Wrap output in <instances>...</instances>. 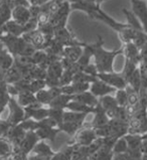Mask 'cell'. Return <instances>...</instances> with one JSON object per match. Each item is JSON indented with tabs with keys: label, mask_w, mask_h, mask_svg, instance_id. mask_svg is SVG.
I'll return each mask as SVG.
<instances>
[{
	"label": "cell",
	"mask_w": 147,
	"mask_h": 160,
	"mask_svg": "<svg viewBox=\"0 0 147 160\" xmlns=\"http://www.w3.org/2000/svg\"><path fill=\"white\" fill-rule=\"evenodd\" d=\"M104 1H105V0H97V1H96V3H97L98 5H101V3L104 2Z\"/></svg>",
	"instance_id": "cell-49"
},
{
	"label": "cell",
	"mask_w": 147,
	"mask_h": 160,
	"mask_svg": "<svg viewBox=\"0 0 147 160\" xmlns=\"http://www.w3.org/2000/svg\"><path fill=\"white\" fill-rule=\"evenodd\" d=\"M0 33L10 34L13 36H22V34L24 33V27L23 25L17 23L13 19H11L0 28Z\"/></svg>",
	"instance_id": "cell-15"
},
{
	"label": "cell",
	"mask_w": 147,
	"mask_h": 160,
	"mask_svg": "<svg viewBox=\"0 0 147 160\" xmlns=\"http://www.w3.org/2000/svg\"><path fill=\"white\" fill-rule=\"evenodd\" d=\"M146 1H147V0H146Z\"/></svg>",
	"instance_id": "cell-52"
},
{
	"label": "cell",
	"mask_w": 147,
	"mask_h": 160,
	"mask_svg": "<svg viewBox=\"0 0 147 160\" xmlns=\"http://www.w3.org/2000/svg\"><path fill=\"white\" fill-rule=\"evenodd\" d=\"M34 132L36 133V135H38L39 140H43V141L48 140L52 143H54V141H56V137L59 132H61V130H59L58 128L45 126L41 123V121H39L38 129Z\"/></svg>",
	"instance_id": "cell-13"
},
{
	"label": "cell",
	"mask_w": 147,
	"mask_h": 160,
	"mask_svg": "<svg viewBox=\"0 0 147 160\" xmlns=\"http://www.w3.org/2000/svg\"><path fill=\"white\" fill-rule=\"evenodd\" d=\"M14 152L13 145L5 136L0 137V160H8Z\"/></svg>",
	"instance_id": "cell-22"
},
{
	"label": "cell",
	"mask_w": 147,
	"mask_h": 160,
	"mask_svg": "<svg viewBox=\"0 0 147 160\" xmlns=\"http://www.w3.org/2000/svg\"><path fill=\"white\" fill-rule=\"evenodd\" d=\"M47 88V84H45L44 80H33L29 83V89L28 91L33 94H36L39 91Z\"/></svg>",
	"instance_id": "cell-39"
},
{
	"label": "cell",
	"mask_w": 147,
	"mask_h": 160,
	"mask_svg": "<svg viewBox=\"0 0 147 160\" xmlns=\"http://www.w3.org/2000/svg\"><path fill=\"white\" fill-rule=\"evenodd\" d=\"M97 78L116 90H124L128 86L127 81L122 76L121 72H99Z\"/></svg>",
	"instance_id": "cell-4"
},
{
	"label": "cell",
	"mask_w": 147,
	"mask_h": 160,
	"mask_svg": "<svg viewBox=\"0 0 147 160\" xmlns=\"http://www.w3.org/2000/svg\"><path fill=\"white\" fill-rule=\"evenodd\" d=\"M83 72H85L86 74H88L90 76H93V77H96V78H97V76L99 74V72H98L97 68H96L94 62H91L90 65L85 67L84 68H83Z\"/></svg>",
	"instance_id": "cell-42"
},
{
	"label": "cell",
	"mask_w": 147,
	"mask_h": 160,
	"mask_svg": "<svg viewBox=\"0 0 147 160\" xmlns=\"http://www.w3.org/2000/svg\"><path fill=\"white\" fill-rule=\"evenodd\" d=\"M87 116H88V114H85V113L65 111L63 122H73V123H81V124H85V120H86Z\"/></svg>",
	"instance_id": "cell-30"
},
{
	"label": "cell",
	"mask_w": 147,
	"mask_h": 160,
	"mask_svg": "<svg viewBox=\"0 0 147 160\" xmlns=\"http://www.w3.org/2000/svg\"><path fill=\"white\" fill-rule=\"evenodd\" d=\"M14 65V58L0 40V72L4 74Z\"/></svg>",
	"instance_id": "cell-14"
},
{
	"label": "cell",
	"mask_w": 147,
	"mask_h": 160,
	"mask_svg": "<svg viewBox=\"0 0 147 160\" xmlns=\"http://www.w3.org/2000/svg\"><path fill=\"white\" fill-rule=\"evenodd\" d=\"M16 100H17L18 104L23 108L29 107L33 104H35L38 102V100H36L35 94L29 92V91H21V92L17 95Z\"/></svg>",
	"instance_id": "cell-23"
},
{
	"label": "cell",
	"mask_w": 147,
	"mask_h": 160,
	"mask_svg": "<svg viewBox=\"0 0 147 160\" xmlns=\"http://www.w3.org/2000/svg\"><path fill=\"white\" fill-rule=\"evenodd\" d=\"M93 114H94L93 120H92L89 124H85V125L92 127V128H98V127H101V126L107 125L109 123V121H110L109 117L107 116V114H106V111H105V109L101 106L100 103L95 107V111H94Z\"/></svg>",
	"instance_id": "cell-12"
},
{
	"label": "cell",
	"mask_w": 147,
	"mask_h": 160,
	"mask_svg": "<svg viewBox=\"0 0 147 160\" xmlns=\"http://www.w3.org/2000/svg\"><path fill=\"white\" fill-rule=\"evenodd\" d=\"M74 150H75V146L68 144L61 151L56 152L54 156L53 157V160H72Z\"/></svg>",
	"instance_id": "cell-35"
},
{
	"label": "cell",
	"mask_w": 147,
	"mask_h": 160,
	"mask_svg": "<svg viewBox=\"0 0 147 160\" xmlns=\"http://www.w3.org/2000/svg\"><path fill=\"white\" fill-rule=\"evenodd\" d=\"M83 48L82 45H74V47H66L63 48V58L68 59L70 62L76 63L80 59L82 53H83Z\"/></svg>",
	"instance_id": "cell-18"
},
{
	"label": "cell",
	"mask_w": 147,
	"mask_h": 160,
	"mask_svg": "<svg viewBox=\"0 0 147 160\" xmlns=\"http://www.w3.org/2000/svg\"><path fill=\"white\" fill-rule=\"evenodd\" d=\"M99 103L101 104V106L105 109L106 112L112 111V110H116L119 107L116 99H115V97H113L112 95H107V96H104L102 98H100Z\"/></svg>",
	"instance_id": "cell-32"
},
{
	"label": "cell",
	"mask_w": 147,
	"mask_h": 160,
	"mask_svg": "<svg viewBox=\"0 0 147 160\" xmlns=\"http://www.w3.org/2000/svg\"><path fill=\"white\" fill-rule=\"evenodd\" d=\"M1 36H2V34H1V33H0V39H1Z\"/></svg>",
	"instance_id": "cell-51"
},
{
	"label": "cell",
	"mask_w": 147,
	"mask_h": 160,
	"mask_svg": "<svg viewBox=\"0 0 147 160\" xmlns=\"http://www.w3.org/2000/svg\"><path fill=\"white\" fill-rule=\"evenodd\" d=\"M115 99H116L119 107H126L128 104V94L126 89L117 90L116 95H115Z\"/></svg>",
	"instance_id": "cell-40"
},
{
	"label": "cell",
	"mask_w": 147,
	"mask_h": 160,
	"mask_svg": "<svg viewBox=\"0 0 147 160\" xmlns=\"http://www.w3.org/2000/svg\"><path fill=\"white\" fill-rule=\"evenodd\" d=\"M22 38L26 42L33 44L36 49H43L45 45V36L43 34V32L38 28L33 31L25 32L22 34Z\"/></svg>",
	"instance_id": "cell-10"
},
{
	"label": "cell",
	"mask_w": 147,
	"mask_h": 160,
	"mask_svg": "<svg viewBox=\"0 0 147 160\" xmlns=\"http://www.w3.org/2000/svg\"><path fill=\"white\" fill-rule=\"evenodd\" d=\"M83 126H84V124H81V123L63 122L62 124L58 126V129L61 130V132H65L68 135L74 137L82 129Z\"/></svg>",
	"instance_id": "cell-28"
},
{
	"label": "cell",
	"mask_w": 147,
	"mask_h": 160,
	"mask_svg": "<svg viewBox=\"0 0 147 160\" xmlns=\"http://www.w3.org/2000/svg\"><path fill=\"white\" fill-rule=\"evenodd\" d=\"M138 68H139V66L137 65V63L133 62L131 61H128V59H125V65H124V68L121 72V74L124 78H125V80L128 82L129 78L133 75V72H134Z\"/></svg>",
	"instance_id": "cell-38"
},
{
	"label": "cell",
	"mask_w": 147,
	"mask_h": 160,
	"mask_svg": "<svg viewBox=\"0 0 147 160\" xmlns=\"http://www.w3.org/2000/svg\"><path fill=\"white\" fill-rule=\"evenodd\" d=\"M11 19H12V7L9 4L8 0H5L0 5V28Z\"/></svg>",
	"instance_id": "cell-27"
},
{
	"label": "cell",
	"mask_w": 147,
	"mask_h": 160,
	"mask_svg": "<svg viewBox=\"0 0 147 160\" xmlns=\"http://www.w3.org/2000/svg\"><path fill=\"white\" fill-rule=\"evenodd\" d=\"M5 110H6V108H1V107H0V121H1V116H2V114L4 113Z\"/></svg>",
	"instance_id": "cell-48"
},
{
	"label": "cell",
	"mask_w": 147,
	"mask_h": 160,
	"mask_svg": "<svg viewBox=\"0 0 147 160\" xmlns=\"http://www.w3.org/2000/svg\"><path fill=\"white\" fill-rule=\"evenodd\" d=\"M104 39L102 36L98 35V39L93 43L94 52V63L99 72H114V61L118 56L123 54V45L118 49L114 51H106L103 48Z\"/></svg>",
	"instance_id": "cell-1"
},
{
	"label": "cell",
	"mask_w": 147,
	"mask_h": 160,
	"mask_svg": "<svg viewBox=\"0 0 147 160\" xmlns=\"http://www.w3.org/2000/svg\"><path fill=\"white\" fill-rule=\"evenodd\" d=\"M122 11L124 13V15H125L126 19H127V24L128 25H129L130 27H132V28L136 29V30H143L139 19L137 18V16L134 14V13H133V11L128 10V9H126V8H123Z\"/></svg>",
	"instance_id": "cell-31"
},
{
	"label": "cell",
	"mask_w": 147,
	"mask_h": 160,
	"mask_svg": "<svg viewBox=\"0 0 147 160\" xmlns=\"http://www.w3.org/2000/svg\"><path fill=\"white\" fill-rule=\"evenodd\" d=\"M132 11L139 19L144 32L147 33V1L146 0H131Z\"/></svg>",
	"instance_id": "cell-7"
},
{
	"label": "cell",
	"mask_w": 147,
	"mask_h": 160,
	"mask_svg": "<svg viewBox=\"0 0 147 160\" xmlns=\"http://www.w3.org/2000/svg\"><path fill=\"white\" fill-rule=\"evenodd\" d=\"M116 91L117 90L115 88L109 86L108 84L105 83V82L101 81L99 79L96 80L94 83H92L90 87V92L99 99L104 97V96L111 95L112 93H116Z\"/></svg>",
	"instance_id": "cell-9"
},
{
	"label": "cell",
	"mask_w": 147,
	"mask_h": 160,
	"mask_svg": "<svg viewBox=\"0 0 147 160\" xmlns=\"http://www.w3.org/2000/svg\"><path fill=\"white\" fill-rule=\"evenodd\" d=\"M30 154H36L40 155V156H45V157H53L56 152L52 149V147L43 140H40L39 142L35 145L33 148V152Z\"/></svg>",
	"instance_id": "cell-24"
},
{
	"label": "cell",
	"mask_w": 147,
	"mask_h": 160,
	"mask_svg": "<svg viewBox=\"0 0 147 160\" xmlns=\"http://www.w3.org/2000/svg\"><path fill=\"white\" fill-rule=\"evenodd\" d=\"M49 0H29L31 5H36V6H43L44 4H47Z\"/></svg>",
	"instance_id": "cell-45"
},
{
	"label": "cell",
	"mask_w": 147,
	"mask_h": 160,
	"mask_svg": "<svg viewBox=\"0 0 147 160\" xmlns=\"http://www.w3.org/2000/svg\"><path fill=\"white\" fill-rule=\"evenodd\" d=\"M12 19L21 25L26 24L31 19V13L27 7H15L12 9Z\"/></svg>",
	"instance_id": "cell-17"
},
{
	"label": "cell",
	"mask_w": 147,
	"mask_h": 160,
	"mask_svg": "<svg viewBox=\"0 0 147 160\" xmlns=\"http://www.w3.org/2000/svg\"><path fill=\"white\" fill-rule=\"evenodd\" d=\"M94 160H113L114 159V154L112 151V148H109L107 146L102 145L97 152L94 155H92Z\"/></svg>",
	"instance_id": "cell-34"
},
{
	"label": "cell",
	"mask_w": 147,
	"mask_h": 160,
	"mask_svg": "<svg viewBox=\"0 0 147 160\" xmlns=\"http://www.w3.org/2000/svg\"><path fill=\"white\" fill-rule=\"evenodd\" d=\"M28 160H53V157H45V156H40V155H36V154H29Z\"/></svg>",
	"instance_id": "cell-44"
},
{
	"label": "cell",
	"mask_w": 147,
	"mask_h": 160,
	"mask_svg": "<svg viewBox=\"0 0 147 160\" xmlns=\"http://www.w3.org/2000/svg\"><path fill=\"white\" fill-rule=\"evenodd\" d=\"M123 54L125 56V59L131 61L133 62L140 65L141 58H140V49L136 47L133 42H129L126 44H123Z\"/></svg>",
	"instance_id": "cell-16"
},
{
	"label": "cell",
	"mask_w": 147,
	"mask_h": 160,
	"mask_svg": "<svg viewBox=\"0 0 147 160\" xmlns=\"http://www.w3.org/2000/svg\"><path fill=\"white\" fill-rule=\"evenodd\" d=\"M92 19H96V20H100V21H103L104 23H106L108 26L111 27L112 29H114L115 31H117L119 33L121 30H123L124 28H126L128 26L127 23H121V22H118L112 18L111 16H109L107 13H105L101 7H97V9L93 12V14L90 16Z\"/></svg>",
	"instance_id": "cell-5"
},
{
	"label": "cell",
	"mask_w": 147,
	"mask_h": 160,
	"mask_svg": "<svg viewBox=\"0 0 147 160\" xmlns=\"http://www.w3.org/2000/svg\"><path fill=\"white\" fill-rule=\"evenodd\" d=\"M67 109L68 111H73V112H78V113H85V114H93L94 111H95V108H92V107H89L87 106L85 104H82L78 101H75V100H73L67 106Z\"/></svg>",
	"instance_id": "cell-29"
},
{
	"label": "cell",
	"mask_w": 147,
	"mask_h": 160,
	"mask_svg": "<svg viewBox=\"0 0 147 160\" xmlns=\"http://www.w3.org/2000/svg\"><path fill=\"white\" fill-rule=\"evenodd\" d=\"M97 138L98 136L96 134L94 128L84 124L82 129L74 136L73 140H71L68 144L76 145V146H89Z\"/></svg>",
	"instance_id": "cell-3"
},
{
	"label": "cell",
	"mask_w": 147,
	"mask_h": 160,
	"mask_svg": "<svg viewBox=\"0 0 147 160\" xmlns=\"http://www.w3.org/2000/svg\"><path fill=\"white\" fill-rule=\"evenodd\" d=\"M75 99V96H71V95H67V94H59L54 98L50 104L48 105L49 108H53V109H62V110H66L67 106L68 105L71 101Z\"/></svg>",
	"instance_id": "cell-19"
},
{
	"label": "cell",
	"mask_w": 147,
	"mask_h": 160,
	"mask_svg": "<svg viewBox=\"0 0 147 160\" xmlns=\"http://www.w3.org/2000/svg\"><path fill=\"white\" fill-rule=\"evenodd\" d=\"M25 134H26V131L22 129L19 125H16V126H12L9 128L5 137L11 142L14 150H16L20 146L22 141H23Z\"/></svg>",
	"instance_id": "cell-11"
},
{
	"label": "cell",
	"mask_w": 147,
	"mask_h": 160,
	"mask_svg": "<svg viewBox=\"0 0 147 160\" xmlns=\"http://www.w3.org/2000/svg\"><path fill=\"white\" fill-rule=\"evenodd\" d=\"M3 76H4V79H5L6 83L8 85H13V84H15V83H17V82H19L20 80L23 79V78H22L21 72L19 71V68H18L15 65H13L8 71H6L5 72H4Z\"/></svg>",
	"instance_id": "cell-26"
},
{
	"label": "cell",
	"mask_w": 147,
	"mask_h": 160,
	"mask_svg": "<svg viewBox=\"0 0 147 160\" xmlns=\"http://www.w3.org/2000/svg\"><path fill=\"white\" fill-rule=\"evenodd\" d=\"M141 152L142 154H147V140H143L141 144Z\"/></svg>",
	"instance_id": "cell-46"
},
{
	"label": "cell",
	"mask_w": 147,
	"mask_h": 160,
	"mask_svg": "<svg viewBox=\"0 0 147 160\" xmlns=\"http://www.w3.org/2000/svg\"><path fill=\"white\" fill-rule=\"evenodd\" d=\"M9 128H10V126H9L5 121H3V120L0 121V137L5 136L9 130Z\"/></svg>",
	"instance_id": "cell-43"
},
{
	"label": "cell",
	"mask_w": 147,
	"mask_h": 160,
	"mask_svg": "<svg viewBox=\"0 0 147 160\" xmlns=\"http://www.w3.org/2000/svg\"><path fill=\"white\" fill-rule=\"evenodd\" d=\"M6 109L8 111V115L7 118L3 121H5L10 127L19 125L22 121H24L25 119L24 108L21 107L18 104L17 100L14 97H10V100H9V102L7 104Z\"/></svg>",
	"instance_id": "cell-2"
},
{
	"label": "cell",
	"mask_w": 147,
	"mask_h": 160,
	"mask_svg": "<svg viewBox=\"0 0 147 160\" xmlns=\"http://www.w3.org/2000/svg\"><path fill=\"white\" fill-rule=\"evenodd\" d=\"M112 151H113L114 156L115 155L126 153L128 151V144H127V141L125 139V137L124 136L121 137V138H119L116 142H115Z\"/></svg>",
	"instance_id": "cell-37"
},
{
	"label": "cell",
	"mask_w": 147,
	"mask_h": 160,
	"mask_svg": "<svg viewBox=\"0 0 147 160\" xmlns=\"http://www.w3.org/2000/svg\"><path fill=\"white\" fill-rule=\"evenodd\" d=\"M39 138L36 135L34 131H28L26 132L25 137L23 141L21 142L20 146L18 147L16 150H14L13 153H21L25 155V156H28V155L33 152V148L35 147V145L39 142Z\"/></svg>",
	"instance_id": "cell-6"
},
{
	"label": "cell",
	"mask_w": 147,
	"mask_h": 160,
	"mask_svg": "<svg viewBox=\"0 0 147 160\" xmlns=\"http://www.w3.org/2000/svg\"><path fill=\"white\" fill-rule=\"evenodd\" d=\"M125 139L127 141V144H128V149H131V150H138L141 149V144H142V136L139 134H126L125 136Z\"/></svg>",
	"instance_id": "cell-33"
},
{
	"label": "cell",
	"mask_w": 147,
	"mask_h": 160,
	"mask_svg": "<svg viewBox=\"0 0 147 160\" xmlns=\"http://www.w3.org/2000/svg\"><path fill=\"white\" fill-rule=\"evenodd\" d=\"M59 94H62L61 87H56V88H45V89L36 93L35 97H36V100L38 101V103L43 105V106L48 107L50 102H52L53 100Z\"/></svg>",
	"instance_id": "cell-8"
},
{
	"label": "cell",
	"mask_w": 147,
	"mask_h": 160,
	"mask_svg": "<svg viewBox=\"0 0 147 160\" xmlns=\"http://www.w3.org/2000/svg\"><path fill=\"white\" fill-rule=\"evenodd\" d=\"M74 100L80 102L82 104H85V105H87V106L92 107V108H95L99 104V98L94 96L90 92V91H87V92L76 95Z\"/></svg>",
	"instance_id": "cell-21"
},
{
	"label": "cell",
	"mask_w": 147,
	"mask_h": 160,
	"mask_svg": "<svg viewBox=\"0 0 147 160\" xmlns=\"http://www.w3.org/2000/svg\"><path fill=\"white\" fill-rule=\"evenodd\" d=\"M94 56V52H93V44H85L84 48H83V53L80 58V59L78 61L77 65L79 66L80 70L83 71V68L87 67L91 63V59Z\"/></svg>",
	"instance_id": "cell-20"
},
{
	"label": "cell",
	"mask_w": 147,
	"mask_h": 160,
	"mask_svg": "<svg viewBox=\"0 0 147 160\" xmlns=\"http://www.w3.org/2000/svg\"><path fill=\"white\" fill-rule=\"evenodd\" d=\"M67 1L70 4H75V3H79V2L83 1V0H67Z\"/></svg>",
	"instance_id": "cell-47"
},
{
	"label": "cell",
	"mask_w": 147,
	"mask_h": 160,
	"mask_svg": "<svg viewBox=\"0 0 147 160\" xmlns=\"http://www.w3.org/2000/svg\"><path fill=\"white\" fill-rule=\"evenodd\" d=\"M10 100V95L8 93V84L4 79L3 74L0 72V107L6 108Z\"/></svg>",
	"instance_id": "cell-25"
},
{
	"label": "cell",
	"mask_w": 147,
	"mask_h": 160,
	"mask_svg": "<svg viewBox=\"0 0 147 160\" xmlns=\"http://www.w3.org/2000/svg\"><path fill=\"white\" fill-rule=\"evenodd\" d=\"M141 160H147V154H143V155H142V159Z\"/></svg>",
	"instance_id": "cell-50"
},
{
	"label": "cell",
	"mask_w": 147,
	"mask_h": 160,
	"mask_svg": "<svg viewBox=\"0 0 147 160\" xmlns=\"http://www.w3.org/2000/svg\"><path fill=\"white\" fill-rule=\"evenodd\" d=\"M127 84H128V86H130L135 92L139 94L140 90H141V74H140L139 68L133 72V75L129 78V80H128Z\"/></svg>",
	"instance_id": "cell-36"
},
{
	"label": "cell",
	"mask_w": 147,
	"mask_h": 160,
	"mask_svg": "<svg viewBox=\"0 0 147 160\" xmlns=\"http://www.w3.org/2000/svg\"><path fill=\"white\" fill-rule=\"evenodd\" d=\"M49 108V107H48ZM66 110H62V109H53V108H49V114L48 117L53 118L54 121H56L58 126L62 124L63 121V114H65Z\"/></svg>",
	"instance_id": "cell-41"
}]
</instances>
